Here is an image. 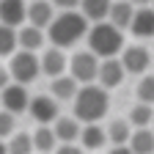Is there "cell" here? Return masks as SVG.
<instances>
[{
	"mask_svg": "<svg viewBox=\"0 0 154 154\" xmlns=\"http://www.w3.org/2000/svg\"><path fill=\"white\" fill-rule=\"evenodd\" d=\"M88 19L83 17V11H61L55 19H52V25L47 28V36H50V42L52 47H74L77 42H80L83 36H88Z\"/></svg>",
	"mask_w": 154,
	"mask_h": 154,
	"instance_id": "1",
	"label": "cell"
},
{
	"mask_svg": "<svg viewBox=\"0 0 154 154\" xmlns=\"http://www.w3.org/2000/svg\"><path fill=\"white\" fill-rule=\"evenodd\" d=\"M107 116V88L99 83H88L80 85L74 96V119L83 124H96Z\"/></svg>",
	"mask_w": 154,
	"mask_h": 154,
	"instance_id": "2",
	"label": "cell"
},
{
	"mask_svg": "<svg viewBox=\"0 0 154 154\" xmlns=\"http://www.w3.org/2000/svg\"><path fill=\"white\" fill-rule=\"evenodd\" d=\"M88 50L96 52L99 58H116L124 52V33L121 28H116L110 19L105 22H94L88 30Z\"/></svg>",
	"mask_w": 154,
	"mask_h": 154,
	"instance_id": "3",
	"label": "cell"
},
{
	"mask_svg": "<svg viewBox=\"0 0 154 154\" xmlns=\"http://www.w3.org/2000/svg\"><path fill=\"white\" fill-rule=\"evenodd\" d=\"M8 72H11V80L14 83H33L38 74H42V58L30 50H19L11 55V63H8Z\"/></svg>",
	"mask_w": 154,
	"mask_h": 154,
	"instance_id": "4",
	"label": "cell"
},
{
	"mask_svg": "<svg viewBox=\"0 0 154 154\" xmlns=\"http://www.w3.org/2000/svg\"><path fill=\"white\" fill-rule=\"evenodd\" d=\"M99 55L91 52V50H80L72 55V63H69V74L74 77L80 85H88V83H96L99 80Z\"/></svg>",
	"mask_w": 154,
	"mask_h": 154,
	"instance_id": "5",
	"label": "cell"
},
{
	"mask_svg": "<svg viewBox=\"0 0 154 154\" xmlns=\"http://www.w3.org/2000/svg\"><path fill=\"white\" fill-rule=\"evenodd\" d=\"M0 99H3V110H11L17 116V113H25L30 107L33 96L28 94V88L22 83H11V85H6L3 91H0Z\"/></svg>",
	"mask_w": 154,
	"mask_h": 154,
	"instance_id": "6",
	"label": "cell"
},
{
	"mask_svg": "<svg viewBox=\"0 0 154 154\" xmlns=\"http://www.w3.org/2000/svg\"><path fill=\"white\" fill-rule=\"evenodd\" d=\"M28 113L33 116V121H38V127H47L52 121H58V99L55 96H33Z\"/></svg>",
	"mask_w": 154,
	"mask_h": 154,
	"instance_id": "7",
	"label": "cell"
},
{
	"mask_svg": "<svg viewBox=\"0 0 154 154\" xmlns=\"http://www.w3.org/2000/svg\"><path fill=\"white\" fill-rule=\"evenodd\" d=\"M121 63H124L127 74H143V72L149 69V63H151V55H149V50L140 47V44L124 47V52H121Z\"/></svg>",
	"mask_w": 154,
	"mask_h": 154,
	"instance_id": "8",
	"label": "cell"
},
{
	"mask_svg": "<svg viewBox=\"0 0 154 154\" xmlns=\"http://www.w3.org/2000/svg\"><path fill=\"white\" fill-rule=\"evenodd\" d=\"M124 74H127V69H124V63H121V58H102L99 80H96V83L110 91V88H116V85H121Z\"/></svg>",
	"mask_w": 154,
	"mask_h": 154,
	"instance_id": "9",
	"label": "cell"
},
{
	"mask_svg": "<svg viewBox=\"0 0 154 154\" xmlns=\"http://www.w3.org/2000/svg\"><path fill=\"white\" fill-rule=\"evenodd\" d=\"M28 19V3L25 0H0V22L3 25H22Z\"/></svg>",
	"mask_w": 154,
	"mask_h": 154,
	"instance_id": "10",
	"label": "cell"
},
{
	"mask_svg": "<svg viewBox=\"0 0 154 154\" xmlns=\"http://www.w3.org/2000/svg\"><path fill=\"white\" fill-rule=\"evenodd\" d=\"M52 3H47V0H36V3H30L28 6V25H36V28H50L52 25V19H55V14H52Z\"/></svg>",
	"mask_w": 154,
	"mask_h": 154,
	"instance_id": "11",
	"label": "cell"
},
{
	"mask_svg": "<svg viewBox=\"0 0 154 154\" xmlns=\"http://www.w3.org/2000/svg\"><path fill=\"white\" fill-rule=\"evenodd\" d=\"M63 69H66V55L61 52V47L44 50V55H42V72L47 77H61Z\"/></svg>",
	"mask_w": 154,
	"mask_h": 154,
	"instance_id": "12",
	"label": "cell"
},
{
	"mask_svg": "<svg viewBox=\"0 0 154 154\" xmlns=\"http://www.w3.org/2000/svg\"><path fill=\"white\" fill-rule=\"evenodd\" d=\"M132 33L138 36V38H149V36H154V8H149V6H143V8H138L135 11V17H132Z\"/></svg>",
	"mask_w": 154,
	"mask_h": 154,
	"instance_id": "13",
	"label": "cell"
},
{
	"mask_svg": "<svg viewBox=\"0 0 154 154\" xmlns=\"http://www.w3.org/2000/svg\"><path fill=\"white\" fill-rule=\"evenodd\" d=\"M110 8H113V0H83L80 11L88 22H105L110 19Z\"/></svg>",
	"mask_w": 154,
	"mask_h": 154,
	"instance_id": "14",
	"label": "cell"
},
{
	"mask_svg": "<svg viewBox=\"0 0 154 154\" xmlns=\"http://www.w3.org/2000/svg\"><path fill=\"white\" fill-rule=\"evenodd\" d=\"M52 96H55V99H72L74 102V96H77V91H80V83H77L74 80V77L69 74V77H52Z\"/></svg>",
	"mask_w": 154,
	"mask_h": 154,
	"instance_id": "15",
	"label": "cell"
},
{
	"mask_svg": "<svg viewBox=\"0 0 154 154\" xmlns=\"http://www.w3.org/2000/svg\"><path fill=\"white\" fill-rule=\"evenodd\" d=\"M129 149L135 154H154V129L151 127L135 129L132 138H129Z\"/></svg>",
	"mask_w": 154,
	"mask_h": 154,
	"instance_id": "16",
	"label": "cell"
},
{
	"mask_svg": "<svg viewBox=\"0 0 154 154\" xmlns=\"http://www.w3.org/2000/svg\"><path fill=\"white\" fill-rule=\"evenodd\" d=\"M52 129H55V135H58V140H61V143L80 140V132H83V127H80L77 119H58Z\"/></svg>",
	"mask_w": 154,
	"mask_h": 154,
	"instance_id": "17",
	"label": "cell"
},
{
	"mask_svg": "<svg viewBox=\"0 0 154 154\" xmlns=\"http://www.w3.org/2000/svg\"><path fill=\"white\" fill-rule=\"evenodd\" d=\"M80 143H83V149H91V151L99 149L102 143H107V129L99 124H85L80 132Z\"/></svg>",
	"mask_w": 154,
	"mask_h": 154,
	"instance_id": "18",
	"label": "cell"
},
{
	"mask_svg": "<svg viewBox=\"0 0 154 154\" xmlns=\"http://www.w3.org/2000/svg\"><path fill=\"white\" fill-rule=\"evenodd\" d=\"M132 17H135V11H132V3L129 0H113V8H110V22L116 25V28H129L132 25Z\"/></svg>",
	"mask_w": 154,
	"mask_h": 154,
	"instance_id": "19",
	"label": "cell"
},
{
	"mask_svg": "<svg viewBox=\"0 0 154 154\" xmlns=\"http://www.w3.org/2000/svg\"><path fill=\"white\" fill-rule=\"evenodd\" d=\"M58 143H61V140H58V135H55L52 127H38V129L33 132V146H36L38 154H50V151H55Z\"/></svg>",
	"mask_w": 154,
	"mask_h": 154,
	"instance_id": "20",
	"label": "cell"
},
{
	"mask_svg": "<svg viewBox=\"0 0 154 154\" xmlns=\"http://www.w3.org/2000/svg\"><path fill=\"white\" fill-rule=\"evenodd\" d=\"M129 138H132L129 121H124V119L110 121V127H107V140H110L113 146H129Z\"/></svg>",
	"mask_w": 154,
	"mask_h": 154,
	"instance_id": "21",
	"label": "cell"
},
{
	"mask_svg": "<svg viewBox=\"0 0 154 154\" xmlns=\"http://www.w3.org/2000/svg\"><path fill=\"white\" fill-rule=\"evenodd\" d=\"M42 44H44V33H42V28L25 25L22 30H19V50H30V52H36Z\"/></svg>",
	"mask_w": 154,
	"mask_h": 154,
	"instance_id": "22",
	"label": "cell"
},
{
	"mask_svg": "<svg viewBox=\"0 0 154 154\" xmlns=\"http://www.w3.org/2000/svg\"><path fill=\"white\" fill-rule=\"evenodd\" d=\"M127 121H132V127H138V129L151 127V121H154V105L138 102V105L129 110V119H127Z\"/></svg>",
	"mask_w": 154,
	"mask_h": 154,
	"instance_id": "23",
	"label": "cell"
},
{
	"mask_svg": "<svg viewBox=\"0 0 154 154\" xmlns=\"http://www.w3.org/2000/svg\"><path fill=\"white\" fill-rule=\"evenodd\" d=\"M17 47H19V30L0 22V58L3 55H14Z\"/></svg>",
	"mask_w": 154,
	"mask_h": 154,
	"instance_id": "24",
	"label": "cell"
},
{
	"mask_svg": "<svg viewBox=\"0 0 154 154\" xmlns=\"http://www.w3.org/2000/svg\"><path fill=\"white\" fill-rule=\"evenodd\" d=\"M33 135L28 132H14L8 140V154H33Z\"/></svg>",
	"mask_w": 154,
	"mask_h": 154,
	"instance_id": "25",
	"label": "cell"
},
{
	"mask_svg": "<svg viewBox=\"0 0 154 154\" xmlns=\"http://www.w3.org/2000/svg\"><path fill=\"white\" fill-rule=\"evenodd\" d=\"M138 99L146 102V105H154V74L140 77V83H138Z\"/></svg>",
	"mask_w": 154,
	"mask_h": 154,
	"instance_id": "26",
	"label": "cell"
},
{
	"mask_svg": "<svg viewBox=\"0 0 154 154\" xmlns=\"http://www.w3.org/2000/svg\"><path fill=\"white\" fill-rule=\"evenodd\" d=\"M14 129H17L14 113H11V110H0V140H3V138H11Z\"/></svg>",
	"mask_w": 154,
	"mask_h": 154,
	"instance_id": "27",
	"label": "cell"
},
{
	"mask_svg": "<svg viewBox=\"0 0 154 154\" xmlns=\"http://www.w3.org/2000/svg\"><path fill=\"white\" fill-rule=\"evenodd\" d=\"M80 3L83 0H52V6L61 11H74V8H80Z\"/></svg>",
	"mask_w": 154,
	"mask_h": 154,
	"instance_id": "28",
	"label": "cell"
},
{
	"mask_svg": "<svg viewBox=\"0 0 154 154\" xmlns=\"http://www.w3.org/2000/svg\"><path fill=\"white\" fill-rule=\"evenodd\" d=\"M55 154H85L83 146H74V143H61L55 149Z\"/></svg>",
	"mask_w": 154,
	"mask_h": 154,
	"instance_id": "29",
	"label": "cell"
},
{
	"mask_svg": "<svg viewBox=\"0 0 154 154\" xmlns=\"http://www.w3.org/2000/svg\"><path fill=\"white\" fill-rule=\"evenodd\" d=\"M11 83H14V80H11V72L0 66V91H3L6 85H11Z\"/></svg>",
	"mask_w": 154,
	"mask_h": 154,
	"instance_id": "30",
	"label": "cell"
},
{
	"mask_svg": "<svg viewBox=\"0 0 154 154\" xmlns=\"http://www.w3.org/2000/svg\"><path fill=\"white\" fill-rule=\"evenodd\" d=\"M107 154H135V151H132L129 146H113V149H110Z\"/></svg>",
	"mask_w": 154,
	"mask_h": 154,
	"instance_id": "31",
	"label": "cell"
},
{
	"mask_svg": "<svg viewBox=\"0 0 154 154\" xmlns=\"http://www.w3.org/2000/svg\"><path fill=\"white\" fill-rule=\"evenodd\" d=\"M129 3H132V6H138V8H143V6L151 3V0H129Z\"/></svg>",
	"mask_w": 154,
	"mask_h": 154,
	"instance_id": "32",
	"label": "cell"
},
{
	"mask_svg": "<svg viewBox=\"0 0 154 154\" xmlns=\"http://www.w3.org/2000/svg\"><path fill=\"white\" fill-rule=\"evenodd\" d=\"M0 154H8V143H3V140H0Z\"/></svg>",
	"mask_w": 154,
	"mask_h": 154,
	"instance_id": "33",
	"label": "cell"
},
{
	"mask_svg": "<svg viewBox=\"0 0 154 154\" xmlns=\"http://www.w3.org/2000/svg\"><path fill=\"white\" fill-rule=\"evenodd\" d=\"M0 105H3V99H0Z\"/></svg>",
	"mask_w": 154,
	"mask_h": 154,
	"instance_id": "34",
	"label": "cell"
},
{
	"mask_svg": "<svg viewBox=\"0 0 154 154\" xmlns=\"http://www.w3.org/2000/svg\"><path fill=\"white\" fill-rule=\"evenodd\" d=\"M151 127H154V121H151Z\"/></svg>",
	"mask_w": 154,
	"mask_h": 154,
	"instance_id": "35",
	"label": "cell"
},
{
	"mask_svg": "<svg viewBox=\"0 0 154 154\" xmlns=\"http://www.w3.org/2000/svg\"><path fill=\"white\" fill-rule=\"evenodd\" d=\"M151 3H154V0H151Z\"/></svg>",
	"mask_w": 154,
	"mask_h": 154,
	"instance_id": "36",
	"label": "cell"
}]
</instances>
